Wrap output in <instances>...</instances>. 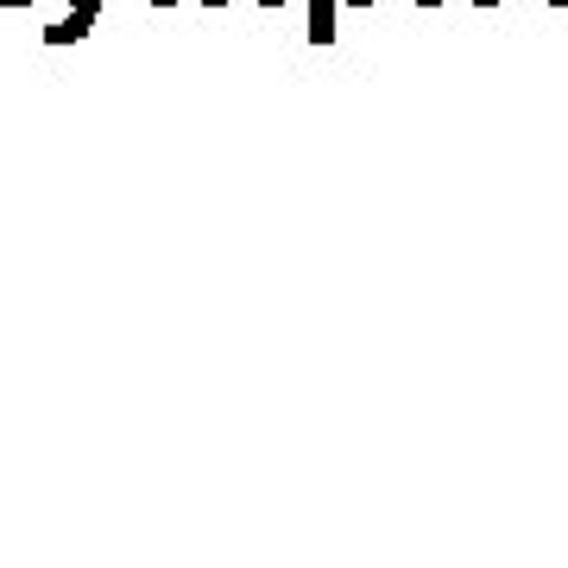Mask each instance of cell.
I'll list each match as a JSON object with an SVG mask.
<instances>
[{
  "label": "cell",
  "mask_w": 568,
  "mask_h": 568,
  "mask_svg": "<svg viewBox=\"0 0 568 568\" xmlns=\"http://www.w3.org/2000/svg\"><path fill=\"white\" fill-rule=\"evenodd\" d=\"M549 7H568V0H549Z\"/></svg>",
  "instance_id": "obj_1"
}]
</instances>
